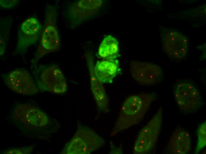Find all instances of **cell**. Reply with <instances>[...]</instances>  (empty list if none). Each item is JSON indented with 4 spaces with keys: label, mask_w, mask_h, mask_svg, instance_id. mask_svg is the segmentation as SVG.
I'll use <instances>...</instances> for the list:
<instances>
[{
    "label": "cell",
    "mask_w": 206,
    "mask_h": 154,
    "mask_svg": "<svg viewBox=\"0 0 206 154\" xmlns=\"http://www.w3.org/2000/svg\"><path fill=\"white\" fill-rule=\"evenodd\" d=\"M154 98L148 93L128 96L123 102L110 136L112 137L121 132L139 124L144 118Z\"/></svg>",
    "instance_id": "6da1fadb"
},
{
    "label": "cell",
    "mask_w": 206,
    "mask_h": 154,
    "mask_svg": "<svg viewBox=\"0 0 206 154\" xmlns=\"http://www.w3.org/2000/svg\"><path fill=\"white\" fill-rule=\"evenodd\" d=\"M173 92L176 104L181 113L190 114L202 106L203 100L199 88L191 80L178 81Z\"/></svg>",
    "instance_id": "7a4b0ae2"
},
{
    "label": "cell",
    "mask_w": 206,
    "mask_h": 154,
    "mask_svg": "<svg viewBox=\"0 0 206 154\" xmlns=\"http://www.w3.org/2000/svg\"><path fill=\"white\" fill-rule=\"evenodd\" d=\"M104 144V139L94 131L86 127H80L66 144L62 153L90 154L101 147Z\"/></svg>",
    "instance_id": "3957f363"
},
{
    "label": "cell",
    "mask_w": 206,
    "mask_h": 154,
    "mask_svg": "<svg viewBox=\"0 0 206 154\" xmlns=\"http://www.w3.org/2000/svg\"><path fill=\"white\" fill-rule=\"evenodd\" d=\"M163 110L158 109L153 117L139 132L133 148L134 154H146L155 146L161 131Z\"/></svg>",
    "instance_id": "277c9868"
},
{
    "label": "cell",
    "mask_w": 206,
    "mask_h": 154,
    "mask_svg": "<svg viewBox=\"0 0 206 154\" xmlns=\"http://www.w3.org/2000/svg\"><path fill=\"white\" fill-rule=\"evenodd\" d=\"M37 85L43 91L62 94L67 90V84L65 76L57 66L48 67L36 73Z\"/></svg>",
    "instance_id": "5b68a950"
},
{
    "label": "cell",
    "mask_w": 206,
    "mask_h": 154,
    "mask_svg": "<svg viewBox=\"0 0 206 154\" xmlns=\"http://www.w3.org/2000/svg\"><path fill=\"white\" fill-rule=\"evenodd\" d=\"M13 120L27 129H36L45 126L48 123L47 114L40 109L28 104L18 105L12 115Z\"/></svg>",
    "instance_id": "8992f818"
},
{
    "label": "cell",
    "mask_w": 206,
    "mask_h": 154,
    "mask_svg": "<svg viewBox=\"0 0 206 154\" xmlns=\"http://www.w3.org/2000/svg\"><path fill=\"white\" fill-rule=\"evenodd\" d=\"M54 14H48L41 38L35 57L38 60L46 54L55 51L60 46V41Z\"/></svg>",
    "instance_id": "52a82bcc"
},
{
    "label": "cell",
    "mask_w": 206,
    "mask_h": 154,
    "mask_svg": "<svg viewBox=\"0 0 206 154\" xmlns=\"http://www.w3.org/2000/svg\"><path fill=\"white\" fill-rule=\"evenodd\" d=\"M6 83L12 90L24 95L34 94L39 91L38 86L26 71L18 69L9 72L6 77Z\"/></svg>",
    "instance_id": "ba28073f"
},
{
    "label": "cell",
    "mask_w": 206,
    "mask_h": 154,
    "mask_svg": "<svg viewBox=\"0 0 206 154\" xmlns=\"http://www.w3.org/2000/svg\"><path fill=\"white\" fill-rule=\"evenodd\" d=\"M131 73L133 78L140 84L151 85L162 79V72L158 66L150 63L136 62L131 66Z\"/></svg>",
    "instance_id": "9c48e42d"
},
{
    "label": "cell",
    "mask_w": 206,
    "mask_h": 154,
    "mask_svg": "<svg viewBox=\"0 0 206 154\" xmlns=\"http://www.w3.org/2000/svg\"><path fill=\"white\" fill-rule=\"evenodd\" d=\"M163 39V46L169 57L176 60L183 59L188 50V41L184 37L172 30L165 32Z\"/></svg>",
    "instance_id": "30bf717a"
},
{
    "label": "cell",
    "mask_w": 206,
    "mask_h": 154,
    "mask_svg": "<svg viewBox=\"0 0 206 154\" xmlns=\"http://www.w3.org/2000/svg\"><path fill=\"white\" fill-rule=\"evenodd\" d=\"M191 144L189 133L184 129L179 128L172 133L167 148L171 154H186L190 151Z\"/></svg>",
    "instance_id": "8fae6325"
},
{
    "label": "cell",
    "mask_w": 206,
    "mask_h": 154,
    "mask_svg": "<svg viewBox=\"0 0 206 154\" xmlns=\"http://www.w3.org/2000/svg\"><path fill=\"white\" fill-rule=\"evenodd\" d=\"M91 88L96 103L99 110L106 112L109 110V100L102 84L96 75L94 66L91 61L88 62Z\"/></svg>",
    "instance_id": "7c38bea8"
},
{
    "label": "cell",
    "mask_w": 206,
    "mask_h": 154,
    "mask_svg": "<svg viewBox=\"0 0 206 154\" xmlns=\"http://www.w3.org/2000/svg\"><path fill=\"white\" fill-rule=\"evenodd\" d=\"M94 68L96 76L102 83H112L120 71L119 61L116 59L98 61Z\"/></svg>",
    "instance_id": "4fadbf2b"
},
{
    "label": "cell",
    "mask_w": 206,
    "mask_h": 154,
    "mask_svg": "<svg viewBox=\"0 0 206 154\" xmlns=\"http://www.w3.org/2000/svg\"><path fill=\"white\" fill-rule=\"evenodd\" d=\"M102 4L99 0H82L72 7L70 15L75 19L82 20L94 14L99 9Z\"/></svg>",
    "instance_id": "5bb4252c"
},
{
    "label": "cell",
    "mask_w": 206,
    "mask_h": 154,
    "mask_svg": "<svg viewBox=\"0 0 206 154\" xmlns=\"http://www.w3.org/2000/svg\"><path fill=\"white\" fill-rule=\"evenodd\" d=\"M119 49L117 40L111 36L108 35L101 43L98 53L101 57L105 59H115L118 56Z\"/></svg>",
    "instance_id": "9a60e30c"
},
{
    "label": "cell",
    "mask_w": 206,
    "mask_h": 154,
    "mask_svg": "<svg viewBox=\"0 0 206 154\" xmlns=\"http://www.w3.org/2000/svg\"><path fill=\"white\" fill-rule=\"evenodd\" d=\"M21 28L25 34L32 35L39 32L41 26L37 19L30 17L26 19L22 23Z\"/></svg>",
    "instance_id": "2e32d148"
},
{
    "label": "cell",
    "mask_w": 206,
    "mask_h": 154,
    "mask_svg": "<svg viewBox=\"0 0 206 154\" xmlns=\"http://www.w3.org/2000/svg\"><path fill=\"white\" fill-rule=\"evenodd\" d=\"M198 140L195 153H198L206 146V123L205 121L199 126L197 131Z\"/></svg>",
    "instance_id": "e0dca14e"
},
{
    "label": "cell",
    "mask_w": 206,
    "mask_h": 154,
    "mask_svg": "<svg viewBox=\"0 0 206 154\" xmlns=\"http://www.w3.org/2000/svg\"><path fill=\"white\" fill-rule=\"evenodd\" d=\"M32 147L10 149L5 151L4 154H29L32 151Z\"/></svg>",
    "instance_id": "ac0fdd59"
},
{
    "label": "cell",
    "mask_w": 206,
    "mask_h": 154,
    "mask_svg": "<svg viewBox=\"0 0 206 154\" xmlns=\"http://www.w3.org/2000/svg\"><path fill=\"white\" fill-rule=\"evenodd\" d=\"M17 0H0V4L4 7L9 8L17 4Z\"/></svg>",
    "instance_id": "d6986e66"
}]
</instances>
